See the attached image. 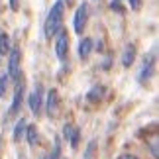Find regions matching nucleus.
<instances>
[{"mask_svg":"<svg viewBox=\"0 0 159 159\" xmlns=\"http://www.w3.org/2000/svg\"><path fill=\"white\" fill-rule=\"evenodd\" d=\"M84 159H96V139H90V143L87 145Z\"/></svg>","mask_w":159,"mask_h":159,"instance_id":"obj_14","label":"nucleus"},{"mask_svg":"<svg viewBox=\"0 0 159 159\" xmlns=\"http://www.w3.org/2000/svg\"><path fill=\"white\" fill-rule=\"evenodd\" d=\"M118 159H139V157L132 155V153H120V155H118Z\"/></svg>","mask_w":159,"mask_h":159,"instance_id":"obj_19","label":"nucleus"},{"mask_svg":"<svg viewBox=\"0 0 159 159\" xmlns=\"http://www.w3.org/2000/svg\"><path fill=\"white\" fill-rule=\"evenodd\" d=\"M20 59H22L20 47H10L8 51V79L10 81H18V77H20Z\"/></svg>","mask_w":159,"mask_h":159,"instance_id":"obj_2","label":"nucleus"},{"mask_svg":"<svg viewBox=\"0 0 159 159\" xmlns=\"http://www.w3.org/2000/svg\"><path fill=\"white\" fill-rule=\"evenodd\" d=\"M43 159H45V157H43Z\"/></svg>","mask_w":159,"mask_h":159,"instance_id":"obj_23","label":"nucleus"},{"mask_svg":"<svg viewBox=\"0 0 159 159\" xmlns=\"http://www.w3.org/2000/svg\"><path fill=\"white\" fill-rule=\"evenodd\" d=\"M0 57H2V55H0Z\"/></svg>","mask_w":159,"mask_h":159,"instance_id":"obj_22","label":"nucleus"},{"mask_svg":"<svg viewBox=\"0 0 159 159\" xmlns=\"http://www.w3.org/2000/svg\"><path fill=\"white\" fill-rule=\"evenodd\" d=\"M22 96H24V84H18L16 87V93H14V100H12V106L8 110V118L18 114V110H20V104H22Z\"/></svg>","mask_w":159,"mask_h":159,"instance_id":"obj_8","label":"nucleus"},{"mask_svg":"<svg viewBox=\"0 0 159 159\" xmlns=\"http://www.w3.org/2000/svg\"><path fill=\"white\" fill-rule=\"evenodd\" d=\"M130 4H132V8H139V4H142V0H130Z\"/></svg>","mask_w":159,"mask_h":159,"instance_id":"obj_21","label":"nucleus"},{"mask_svg":"<svg viewBox=\"0 0 159 159\" xmlns=\"http://www.w3.org/2000/svg\"><path fill=\"white\" fill-rule=\"evenodd\" d=\"M149 151H151V155H153V159L159 157V149H157V136L149 142Z\"/></svg>","mask_w":159,"mask_h":159,"instance_id":"obj_17","label":"nucleus"},{"mask_svg":"<svg viewBox=\"0 0 159 159\" xmlns=\"http://www.w3.org/2000/svg\"><path fill=\"white\" fill-rule=\"evenodd\" d=\"M24 136L28 138V143L32 145H38V142H39V134H38V126H34V124H30L28 128H26V134Z\"/></svg>","mask_w":159,"mask_h":159,"instance_id":"obj_10","label":"nucleus"},{"mask_svg":"<svg viewBox=\"0 0 159 159\" xmlns=\"http://www.w3.org/2000/svg\"><path fill=\"white\" fill-rule=\"evenodd\" d=\"M87 20H89V4L84 2L77 8L75 12V18H73V30L77 34H83L84 32V26H87Z\"/></svg>","mask_w":159,"mask_h":159,"instance_id":"obj_3","label":"nucleus"},{"mask_svg":"<svg viewBox=\"0 0 159 159\" xmlns=\"http://www.w3.org/2000/svg\"><path fill=\"white\" fill-rule=\"evenodd\" d=\"M59 155H61V142L57 138V139H55V145H53V151H51L49 159H59Z\"/></svg>","mask_w":159,"mask_h":159,"instance_id":"obj_16","label":"nucleus"},{"mask_svg":"<svg viewBox=\"0 0 159 159\" xmlns=\"http://www.w3.org/2000/svg\"><path fill=\"white\" fill-rule=\"evenodd\" d=\"M63 136H65V139H69V142H71V148L77 149L79 138H81V132H79V128H75L73 124H67V126L63 128Z\"/></svg>","mask_w":159,"mask_h":159,"instance_id":"obj_6","label":"nucleus"},{"mask_svg":"<svg viewBox=\"0 0 159 159\" xmlns=\"http://www.w3.org/2000/svg\"><path fill=\"white\" fill-rule=\"evenodd\" d=\"M90 51H93V39H90V38H84L81 43H79V57H81V59H87L89 55H90Z\"/></svg>","mask_w":159,"mask_h":159,"instance_id":"obj_11","label":"nucleus"},{"mask_svg":"<svg viewBox=\"0 0 159 159\" xmlns=\"http://www.w3.org/2000/svg\"><path fill=\"white\" fill-rule=\"evenodd\" d=\"M10 8L16 12L18 8H20V0H10Z\"/></svg>","mask_w":159,"mask_h":159,"instance_id":"obj_20","label":"nucleus"},{"mask_svg":"<svg viewBox=\"0 0 159 159\" xmlns=\"http://www.w3.org/2000/svg\"><path fill=\"white\" fill-rule=\"evenodd\" d=\"M8 51H10V38L6 32L0 30V55H6Z\"/></svg>","mask_w":159,"mask_h":159,"instance_id":"obj_13","label":"nucleus"},{"mask_svg":"<svg viewBox=\"0 0 159 159\" xmlns=\"http://www.w3.org/2000/svg\"><path fill=\"white\" fill-rule=\"evenodd\" d=\"M55 53H57L59 61L67 59V53H69V38H67L65 32H61L57 35V41H55Z\"/></svg>","mask_w":159,"mask_h":159,"instance_id":"obj_4","label":"nucleus"},{"mask_svg":"<svg viewBox=\"0 0 159 159\" xmlns=\"http://www.w3.org/2000/svg\"><path fill=\"white\" fill-rule=\"evenodd\" d=\"M110 8H112V10H118V12H124V8H122V2H120V0H112V2H110Z\"/></svg>","mask_w":159,"mask_h":159,"instance_id":"obj_18","label":"nucleus"},{"mask_svg":"<svg viewBox=\"0 0 159 159\" xmlns=\"http://www.w3.org/2000/svg\"><path fill=\"white\" fill-rule=\"evenodd\" d=\"M28 102H30V110H32V114L38 116V114L41 112V106H43V94H41V89H39V87L35 89L32 94H30Z\"/></svg>","mask_w":159,"mask_h":159,"instance_id":"obj_5","label":"nucleus"},{"mask_svg":"<svg viewBox=\"0 0 159 159\" xmlns=\"http://www.w3.org/2000/svg\"><path fill=\"white\" fill-rule=\"evenodd\" d=\"M26 128H28V124H26V120H18V124H16V128H14V142H20V139L24 138V134H26Z\"/></svg>","mask_w":159,"mask_h":159,"instance_id":"obj_12","label":"nucleus"},{"mask_svg":"<svg viewBox=\"0 0 159 159\" xmlns=\"http://www.w3.org/2000/svg\"><path fill=\"white\" fill-rule=\"evenodd\" d=\"M134 59H136V45L128 43L126 49H124V55H122V65H124V67H130L134 63Z\"/></svg>","mask_w":159,"mask_h":159,"instance_id":"obj_9","label":"nucleus"},{"mask_svg":"<svg viewBox=\"0 0 159 159\" xmlns=\"http://www.w3.org/2000/svg\"><path fill=\"white\" fill-rule=\"evenodd\" d=\"M57 106H59V94H57V90H49L47 93V100H45V110H47V114L49 116H55L57 114Z\"/></svg>","mask_w":159,"mask_h":159,"instance_id":"obj_7","label":"nucleus"},{"mask_svg":"<svg viewBox=\"0 0 159 159\" xmlns=\"http://www.w3.org/2000/svg\"><path fill=\"white\" fill-rule=\"evenodd\" d=\"M8 83H10L8 75H0V96H4V94H6V89H8Z\"/></svg>","mask_w":159,"mask_h":159,"instance_id":"obj_15","label":"nucleus"},{"mask_svg":"<svg viewBox=\"0 0 159 159\" xmlns=\"http://www.w3.org/2000/svg\"><path fill=\"white\" fill-rule=\"evenodd\" d=\"M63 12H65V2L63 0H57V2L53 4V8L49 10V14H47V20H45V26H43V32H45L47 38H53V35L61 30Z\"/></svg>","mask_w":159,"mask_h":159,"instance_id":"obj_1","label":"nucleus"}]
</instances>
